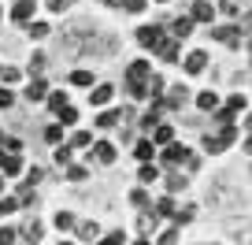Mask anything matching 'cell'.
<instances>
[{
	"instance_id": "6da1fadb",
	"label": "cell",
	"mask_w": 252,
	"mask_h": 245,
	"mask_svg": "<svg viewBox=\"0 0 252 245\" xmlns=\"http://www.w3.org/2000/svg\"><path fill=\"white\" fill-rule=\"evenodd\" d=\"M163 37H167L163 26H141V30H137V41H141L145 48H159V45H163Z\"/></svg>"
},
{
	"instance_id": "7a4b0ae2",
	"label": "cell",
	"mask_w": 252,
	"mask_h": 245,
	"mask_svg": "<svg viewBox=\"0 0 252 245\" xmlns=\"http://www.w3.org/2000/svg\"><path fill=\"white\" fill-rule=\"evenodd\" d=\"M163 164H167V167H174V164H189V149H186V145H178V141L163 145Z\"/></svg>"
},
{
	"instance_id": "3957f363",
	"label": "cell",
	"mask_w": 252,
	"mask_h": 245,
	"mask_svg": "<svg viewBox=\"0 0 252 245\" xmlns=\"http://www.w3.org/2000/svg\"><path fill=\"white\" fill-rule=\"evenodd\" d=\"M156 52H159V60H167V64H178V60H182V48H178L174 37H163V45H159Z\"/></svg>"
},
{
	"instance_id": "277c9868",
	"label": "cell",
	"mask_w": 252,
	"mask_h": 245,
	"mask_svg": "<svg viewBox=\"0 0 252 245\" xmlns=\"http://www.w3.org/2000/svg\"><path fill=\"white\" fill-rule=\"evenodd\" d=\"M11 19H15L19 26H26L33 19V0H15V8H11Z\"/></svg>"
},
{
	"instance_id": "5b68a950",
	"label": "cell",
	"mask_w": 252,
	"mask_h": 245,
	"mask_svg": "<svg viewBox=\"0 0 252 245\" xmlns=\"http://www.w3.org/2000/svg\"><path fill=\"white\" fill-rule=\"evenodd\" d=\"M149 74H152L149 60H134V64H130V71H126V78H130V82H149Z\"/></svg>"
},
{
	"instance_id": "8992f818",
	"label": "cell",
	"mask_w": 252,
	"mask_h": 245,
	"mask_svg": "<svg viewBox=\"0 0 252 245\" xmlns=\"http://www.w3.org/2000/svg\"><path fill=\"white\" fill-rule=\"evenodd\" d=\"M89 149H93V160H100V164H111V160H115V145L111 141H93Z\"/></svg>"
},
{
	"instance_id": "52a82bcc",
	"label": "cell",
	"mask_w": 252,
	"mask_h": 245,
	"mask_svg": "<svg viewBox=\"0 0 252 245\" xmlns=\"http://www.w3.org/2000/svg\"><path fill=\"white\" fill-rule=\"evenodd\" d=\"M189 19H193V23H212V19H215V8L208 4V0H197V4H193V15H189Z\"/></svg>"
},
{
	"instance_id": "ba28073f",
	"label": "cell",
	"mask_w": 252,
	"mask_h": 245,
	"mask_svg": "<svg viewBox=\"0 0 252 245\" xmlns=\"http://www.w3.org/2000/svg\"><path fill=\"white\" fill-rule=\"evenodd\" d=\"M208 67V56H204V48H200V52H189L186 56V74H200Z\"/></svg>"
},
{
	"instance_id": "9c48e42d",
	"label": "cell",
	"mask_w": 252,
	"mask_h": 245,
	"mask_svg": "<svg viewBox=\"0 0 252 245\" xmlns=\"http://www.w3.org/2000/svg\"><path fill=\"white\" fill-rule=\"evenodd\" d=\"M134 156H137V164H152V156H156V145H152L149 138H141V141L134 145Z\"/></svg>"
},
{
	"instance_id": "30bf717a",
	"label": "cell",
	"mask_w": 252,
	"mask_h": 245,
	"mask_svg": "<svg viewBox=\"0 0 252 245\" xmlns=\"http://www.w3.org/2000/svg\"><path fill=\"white\" fill-rule=\"evenodd\" d=\"M189 34H193V19H189V15L174 19V26H171V37H174V41H182V37H189Z\"/></svg>"
},
{
	"instance_id": "8fae6325",
	"label": "cell",
	"mask_w": 252,
	"mask_h": 245,
	"mask_svg": "<svg viewBox=\"0 0 252 245\" xmlns=\"http://www.w3.org/2000/svg\"><path fill=\"white\" fill-rule=\"evenodd\" d=\"M212 37H215V41H226V45H237V41H241V34H237V26H215Z\"/></svg>"
},
{
	"instance_id": "7c38bea8",
	"label": "cell",
	"mask_w": 252,
	"mask_h": 245,
	"mask_svg": "<svg viewBox=\"0 0 252 245\" xmlns=\"http://www.w3.org/2000/svg\"><path fill=\"white\" fill-rule=\"evenodd\" d=\"M171 141H174V130L167 123H156L152 127V145H171Z\"/></svg>"
},
{
	"instance_id": "4fadbf2b",
	"label": "cell",
	"mask_w": 252,
	"mask_h": 245,
	"mask_svg": "<svg viewBox=\"0 0 252 245\" xmlns=\"http://www.w3.org/2000/svg\"><path fill=\"white\" fill-rule=\"evenodd\" d=\"M111 97H115V86H96L93 93H89V101H93L96 108H104V104H108Z\"/></svg>"
},
{
	"instance_id": "5bb4252c",
	"label": "cell",
	"mask_w": 252,
	"mask_h": 245,
	"mask_svg": "<svg viewBox=\"0 0 252 245\" xmlns=\"http://www.w3.org/2000/svg\"><path fill=\"white\" fill-rule=\"evenodd\" d=\"M26 97H30V101H45V97H48V86H45L41 78H33L30 86H26Z\"/></svg>"
},
{
	"instance_id": "9a60e30c",
	"label": "cell",
	"mask_w": 252,
	"mask_h": 245,
	"mask_svg": "<svg viewBox=\"0 0 252 245\" xmlns=\"http://www.w3.org/2000/svg\"><path fill=\"white\" fill-rule=\"evenodd\" d=\"M56 123H60V127H74V123H78V111H74L71 104H67V108H60V111H56Z\"/></svg>"
},
{
	"instance_id": "2e32d148",
	"label": "cell",
	"mask_w": 252,
	"mask_h": 245,
	"mask_svg": "<svg viewBox=\"0 0 252 245\" xmlns=\"http://www.w3.org/2000/svg\"><path fill=\"white\" fill-rule=\"evenodd\" d=\"M197 108L200 111H215V108H219V97H215V93H200L197 97Z\"/></svg>"
},
{
	"instance_id": "e0dca14e",
	"label": "cell",
	"mask_w": 252,
	"mask_h": 245,
	"mask_svg": "<svg viewBox=\"0 0 252 245\" xmlns=\"http://www.w3.org/2000/svg\"><path fill=\"white\" fill-rule=\"evenodd\" d=\"M156 215H163V219H174V197L156 201Z\"/></svg>"
},
{
	"instance_id": "ac0fdd59",
	"label": "cell",
	"mask_w": 252,
	"mask_h": 245,
	"mask_svg": "<svg viewBox=\"0 0 252 245\" xmlns=\"http://www.w3.org/2000/svg\"><path fill=\"white\" fill-rule=\"evenodd\" d=\"M45 101H48V108H52V111H60V108H67V93H63V89H56V93H48V97H45Z\"/></svg>"
},
{
	"instance_id": "d6986e66",
	"label": "cell",
	"mask_w": 252,
	"mask_h": 245,
	"mask_svg": "<svg viewBox=\"0 0 252 245\" xmlns=\"http://www.w3.org/2000/svg\"><path fill=\"white\" fill-rule=\"evenodd\" d=\"M89 145H93V134H89V130H78V134L71 138V149H89Z\"/></svg>"
},
{
	"instance_id": "ffe728a7",
	"label": "cell",
	"mask_w": 252,
	"mask_h": 245,
	"mask_svg": "<svg viewBox=\"0 0 252 245\" xmlns=\"http://www.w3.org/2000/svg\"><path fill=\"white\" fill-rule=\"evenodd\" d=\"M119 123V111H100V119H96V127L100 130H111Z\"/></svg>"
},
{
	"instance_id": "44dd1931",
	"label": "cell",
	"mask_w": 252,
	"mask_h": 245,
	"mask_svg": "<svg viewBox=\"0 0 252 245\" xmlns=\"http://www.w3.org/2000/svg\"><path fill=\"white\" fill-rule=\"evenodd\" d=\"M93 82H96L93 71H74L71 74V86H93Z\"/></svg>"
},
{
	"instance_id": "7402d4cb",
	"label": "cell",
	"mask_w": 252,
	"mask_h": 245,
	"mask_svg": "<svg viewBox=\"0 0 252 245\" xmlns=\"http://www.w3.org/2000/svg\"><path fill=\"white\" fill-rule=\"evenodd\" d=\"M137 178H141V186H149V182H156V164H141V171H137Z\"/></svg>"
},
{
	"instance_id": "603a6c76",
	"label": "cell",
	"mask_w": 252,
	"mask_h": 245,
	"mask_svg": "<svg viewBox=\"0 0 252 245\" xmlns=\"http://www.w3.org/2000/svg\"><path fill=\"white\" fill-rule=\"evenodd\" d=\"M26 34H30L33 41H41V37L48 34V26H45V23H33V19H30V23H26Z\"/></svg>"
},
{
	"instance_id": "cb8c5ba5",
	"label": "cell",
	"mask_w": 252,
	"mask_h": 245,
	"mask_svg": "<svg viewBox=\"0 0 252 245\" xmlns=\"http://www.w3.org/2000/svg\"><path fill=\"white\" fill-rule=\"evenodd\" d=\"M204 149H208V152H222L226 145H222V138H219V134H204Z\"/></svg>"
},
{
	"instance_id": "d4e9b609",
	"label": "cell",
	"mask_w": 252,
	"mask_h": 245,
	"mask_svg": "<svg viewBox=\"0 0 252 245\" xmlns=\"http://www.w3.org/2000/svg\"><path fill=\"white\" fill-rule=\"evenodd\" d=\"M96 245H126V234H123V230H111V234H104Z\"/></svg>"
},
{
	"instance_id": "484cf974",
	"label": "cell",
	"mask_w": 252,
	"mask_h": 245,
	"mask_svg": "<svg viewBox=\"0 0 252 245\" xmlns=\"http://www.w3.org/2000/svg\"><path fill=\"white\" fill-rule=\"evenodd\" d=\"M219 138H222V145H234V138H237V130H234V123H222V130H219Z\"/></svg>"
},
{
	"instance_id": "4316f807",
	"label": "cell",
	"mask_w": 252,
	"mask_h": 245,
	"mask_svg": "<svg viewBox=\"0 0 252 245\" xmlns=\"http://www.w3.org/2000/svg\"><path fill=\"white\" fill-rule=\"evenodd\" d=\"M167 190H171V193H178V190H186V178H182V175H167Z\"/></svg>"
},
{
	"instance_id": "83f0119b",
	"label": "cell",
	"mask_w": 252,
	"mask_h": 245,
	"mask_svg": "<svg viewBox=\"0 0 252 245\" xmlns=\"http://www.w3.org/2000/svg\"><path fill=\"white\" fill-rule=\"evenodd\" d=\"M212 115H215V123H234V111H230L226 104H219V108H215Z\"/></svg>"
},
{
	"instance_id": "f1b7e54d",
	"label": "cell",
	"mask_w": 252,
	"mask_h": 245,
	"mask_svg": "<svg viewBox=\"0 0 252 245\" xmlns=\"http://www.w3.org/2000/svg\"><path fill=\"white\" fill-rule=\"evenodd\" d=\"M130 97H134V101H145V97H149V89H145V82H130Z\"/></svg>"
},
{
	"instance_id": "f546056e",
	"label": "cell",
	"mask_w": 252,
	"mask_h": 245,
	"mask_svg": "<svg viewBox=\"0 0 252 245\" xmlns=\"http://www.w3.org/2000/svg\"><path fill=\"white\" fill-rule=\"evenodd\" d=\"M56 227H60V230H71L74 227V215L71 212H56Z\"/></svg>"
},
{
	"instance_id": "4dcf8cb0",
	"label": "cell",
	"mask_w": 252,
	"mask_h": 245,
	"mask_svg": "<svg viewBox=\"0 0 252 245\" xmlns=\"http://www.w3.org/2000/svg\"><path fill=\"white\" fill-rule=\"evenodd\" d=\"M178 242V223H174V227H167L163 234H159V245H174Z\"/></svg>"
},
{
	"instance_id": "1f68e13d",
	"label": "cell",
	"mask_w": 252,
	"mask_h": 245,
	"mask_svg": "<svg viewBox=\"0 0 252 245\" xmlns=\"http://www.w3.org/2000/svg\"><path fill=\"white\" fill-rule=\"evenodd\" d=\"M67 178H71V182H82V178H86V167H82V164H67Z\"/></svg>"
},
{
	"instance_id": "d6a6232c",
	"label": "cell",
	"mask_w": 252,
	"mask_h": 245,
	"mask_svg": "<svg viewBox=\"0 0 252 245\" xmlns=\"http://www.w3.org/2000/svg\"><path fill=\"white\" fill-rule=\"evenodd\" d=\"M56 164H71V145H56Z\"/></svg>"
},
{
	"instance_id": "836d02e7",
	"label": "cell",
	"mask_w": 252,
	"mask_h": 245,
	"mask_svg": "<svg viewBox=\"0 0 252 245\" xmlns=\"http://www.w3.org/2000/svg\"><path fill=\"white\" fill-rule=\"evenodd\" d=\"M156 219H159L156 212H141V219H137V227H141V230H152V227H156Z\"/></svg>"
},
{
	"instance_id": "e575fe53",
	"label": "cell",
	"mask_w": 252,
	"mask_h": 245,
	"mask_svg": "<svg viewBox=\"0 0 252 245\" xmlns=\"http://www.w3.org/2000/svg\"><path fill=\"white\" fill-rule=\"evenodd\" d=\"M0 145H4L8 152H19V149H23V141H19V138H8V134H0Z\"/></svg>"
},
{
	"instance_id": "d590c367",
	"label": "cell",
	"mask_w": 252,
	"mask_h": 245,
	"mask_svg": "<svg viewBox=\"0 0 252 245\" xmlns=\"http://www.w3.org/2000/svg\"><path fill=\"white\" fill-rule=\"evenodd\" d=\"M15 208H19V201H15V197H0V215H11Z\"/></svg>"
},
{
	"instance_id": "8d00e7d4",
	"label": "cell",
	"mask_w": 252,
	"mask_h": 245,
	"mask_svg": "<svg viewBox=\"0 0 252 245\" xmlns=\"http://www.w3.org/2000/svg\"><path fill=\"white\" fill-rule=\"evenodd\" d=\"M0 171H4V175H19V160H15V156H4Z\"/></svg>"
},
{
	"instance_id": "74e56055",
	"label": "cell",
	"mask_w": 252,
	"mask_h": 245,
	"mask_svg": "<svg viewBox=\"0 0 252 245\" xmlns=\"http://www.w3.org/2000/svg\"><path fill=\"white\" fill-rule=\"evenodd\" d=\"M23 234H26V245H33V242L41 238V223H30V227H26Z\"/></svg>"
},
{
	"instance_id": "f35d334b",
	"label": "cell",
	"mask_w": 252,
	"mask_h": 245,
	"mask_svg": "<svg viewBox=\"0 0 252 245\" xmlns=\"http://www.w3.org/2000/svg\"><path fill=\"white\" fill-rule=\"evenodd\" d=\"M45 138H48L52 145H60V141H63V127H60V123H56V127H48V130H45Z\"/></svg>"
},
{
	"instance_id": "ab89813d",
	"label": "cell",
	"mask_w": 252,
	"mask_h": 245,
	"mask_svg": "<svg viewBox=\"0 0 252 245\" xmlns=\"http://www.w3.org/2000/svg\"><path fill=\"white\" fill-rule=\"evenodd\" d=\"M15 230H11V227H0V245H15Z\"/></svg>"
},
{
	"instance_id": "60d3db41",
	"label": "cell",
	"mask_w": 252,
	"mask_h": 245,
	"mask_svg": "<svg viewBox=\"0 0 252 245\" xmlns=\"http://www.w3.org/2000/svg\"><path fill=\"white\" fill-rule=\"evenodd\" d=\"M130 201H134L137 208H141V205L149 208V193H145V186H141V190H134V193H130Z\"/></svg>"
},
{
	"instance_id": "b9f144b4",
	"label": "cell",
	"mask_w": 252,
	"mask_h": 245,
	"mask_svg": "<svg viewBox=\"0 0 252 245\" xmlns=\"http://www.w3.org/2000/svg\"><path fill=\"white\" fill-rule=\"evenodd\" d=\"M78 234H82V238H96V234H100V227H96V223H82Z\"/></svg>"
},
{
	"instance_id": "7bdbcfd3",
	"label": "cell",
	"mask_w": 252,
	"mask_h": 245,
	"mask_svg": "<svg viewBox=\"0 0 252 245\" xmlns=\"http://www.w3.org/2000/svg\"><path fill=\"white\" fill-rule=\"evenodd\" d=\"M226 108H230V111H245V97H241V93H234V97L226 101Z\"/></svg>"
},
{
	"instance_id": "ee69618b",
	"label": "cell",
	"mask_w": 252,
	"mask_h": 245,
	"mask_svg": "<svg viewBox=\"0 0 252 245\" xmlns=\"http://www.w3.org/2000/svg\"><path fill=\"white\" fill-rule=\"evenodd\" d=\"M11 104H15V93H11V89H4V86H0V108H11Z\"/></svg>"
},
{
	"instance_id": "f6af8a7d",
	"label": "cell",
	"mask_w": 252,
	"mask_h": 245,
	"mask_svg": "<svg viewBox=\"0 0 252 245\" xmlns=\"http://www.w3.org/2000/svg\"><path fill=\"white\" fill-rule=\"evenodd\" d=\"M145 4H149V0H123V8L134 11V15H137V11H145Z\"/></svg>"
},
{
	"instance_id": "bcb514c9",
	"label": "cell",
	"mask_w": 252,
	"mask_h": 245,
	"mask_svg": "<svg viewBox=\"0 0 252 245\" xmlns=\"http://www.w3.org/2000/svg\"><path fill=\"white\" fill-rule=\"evenodd\" d=\"M30 71H33V74L45 71V56H41V52H37V56H30Z\"/></svg>"
},
{
	"instance_id": "7dc6e473",
	"label": "cell",
	"mask_w": 252,
	"mask_h": 245,
	"mask_svg": "<svg viewBox=\"0 0 252 245\" xmlns=\"http://www.w3.org/2000/svg\"><path fill=\"white\" fill-rule=\"evenodd\" d=\"M74 0H48V11H67Z\"/></svg>"
},
{
	"instance_id": "c3c4849f",
	"label": "cell",
	"mask_w": 252,
	"mask_h": 245,
	"mask_svg": "<svg viewBox=\"0 0 252 245\" xmlns=\"http://www.w3.org/2000/svg\"><path fill=\"white\" fill-rule=\"evenodd\" d=\"M193 215H197V212H193V205H186V208H178V223H189V219H193Z\"/></svg>"
},
{
	"instance_id": "681fc988",
	"label": "cell",
	"mask_w": 252,
	"mask_h": 245,
	"mask_svg": "<svg viewBox=\"0 0 252 245\" xmlns=\"http://www.w3.org/2000/svg\"><path fill=\"white\" fill-rule=\"evenodd\" d=\"M41 182V167H30V175H26V186H37Z\"/></svg>"
},
{
	"instance_id": "f907efd6",
	"label": "cell",
	"mask_w": 252,
	"mask_h": 245,
	"mask_svg": "<svg viewBox=\"0 0 252 245\" xmlns=\"http://www.w3.org/2000/svg\"><path fill=\"white\" fill-rule=\"evenodd\" d=\"M19 205H33V190H30V186H23V193H19Z\"/></svg>"
},
{
	"instance_id": "816d5d0a",
	"label": "cell",
	"mask_w": 252,
	"mask_h": 245,
	"mask_svg": "<svg viewBox=\"0 0 252 245\" xmlns=\"http://www.w3.org/2000/svg\"><path fill=\"white\" fill-rule=\"evenodd\" d=\"M0 78H4V82H15L19 71H15V67H4V71H0Z\"/></svg>"
},
{
	"instance_id": "f5cc1de1",
	"label": "cell",
	"mask_w": 252,
	"mask_h": 245,
	"mask_svg": "<svg viewBox=\"0 0 252 245\" xmlns=\"http://www.w3.org/2000/svg\"><path fill=\"white\" fill-rule=\"evenodd\" d=\"M156 123H159V119H156V111H152V115H145V119H141V127H145V130H152V127H156Z\"/></svg>"
},
{
	"instance_id": "db71d44e",
	"label": "cell",
	"mask_w": 252,
	"mask_h": 245,
	"mask_svg": "<svg viewBox=\"0 0 252 245\" xmlns=\"http://www.w3.org/2000/svg\"><path fill=\"white\" fill-rule=\"evenodd\" d=\"M100 4H108V8H119V4H123V0H100Z\"/></svg>"
},
{
	"instance_id": "11a10c76",
	"label": "cell",
	"mask_w": 252,
	"mask_h": 245,
	"mask_svg": "<svg viewBox=\"0 0 252 245\" xmlns=\"http://www.w3.org/2000/svg\"><path fill=\"white\" fill-rule=\"evenodd\" d=\"M245 127H249V134H252V111H249V115H245Z\"/></svg>"
},
{
	"instance_id": "9f6ffc18",
	"label": "cell",
	"mask_w": 252,
	"mask_h": 245,
	"mask_svg": "<svg viewBox=\"0 0 252 245\" xmlns=\"http://www.w3.org/2000/svg\"><path fill=\"white\" fill-rule=\"evenodd\" d=\"M245 152H249V156H252V134H249V141H245Z\"/></svg>"
},
{
	"instance_id": "6f0895ef",
	"label": "cell",
	"mask_w": 252,
	"mask_h": 245,
	"mask_svg": "<svg viewBox=\"0 0 252 245\" xmlns=\"http://www.w3.org/2000/svg\"><path fill=\"white\" fill-rule=\"evenodd\" d=\"M134 245H152V242H145V238H137V242H134Z\"/></svg>"
},
{
	"instance_id": "680465c9",
	"label": "cell",
	"mask_w": 252,
	"mask_h": 245,
	"mask_svg": "<svg viewBox=\"0 0 252 245\" xmlns=\"http://www.w3.org/2000/svg\"><path fill=\"white\" fill-rule=\"evenodd\" d=\"M0 164H4V152H0Z\"/></svg>"
},
{
	"instance_id": "91938a15",
	"label": "cell",
	"mask_w": 252,
	"mask_h": 245,
	"mask_svg": "<svg viewBox=\"0 0 252 245\" xmlns=\"http://www.w3.org/2000/svg\"><path fill=\"white\" fill-rule=\"evenodd\" d=\"M0 190H4V178H0Z\"/></svg>"
},
{
	"instance_id": "94428289",
	"label": "cell",
	"mask_w": 252,
	"mask_h": 245,
	"mask_svg": "<svg viewBox=\"0 0 252 245\" xmlns=\"http://www.w3.org/2000/svg\"><path fill=\"white\" fill-rule=\"evenodd\" d=\"M156 4H167V0H156Z\"/></svg>"
},
{
	"instance_id": "6125c7cd",
	"label": "cell",
	"mask_w": 252,
	"mask_h": 245,
	"mask_svg": "<svg viewBox=\"0 0 252 245\" xmlns=\"http://www.w3.org/2000/svg\"><path fill=\"white\" fill-rule=\"evenodd\" d=\"M249 52H252V41H249Z\"/></svg>"
},
{
	"instance_id": "be15d7a7",
	"label": "cell",
	"mask_w": 252,
	"mask_h": 245,
	"mask_svg": "<svg viewBox=\"0 0 252 245\" xmlns=\"http://www.w3.org/2000/svg\"><path fill=\"white\" fill-rule=\"evenodd\" d=\"M60 245H71V242H60Z\"/></svg>"
},
{
	"instance_id": "e7e4bbea",
	"label": "cell",
	"mask_w": 252,
	"mask_h": 245,
	"mask_svg": "<svg viewBox=\"0 0 252 245\" xmlns=\"http://www.w3.org/2000/svg\"><path fill=\"white\" fill-rule=\"evenodd\" d=\"M0 15H4V11H0Z\"/></svg>"
}]
</instances>
